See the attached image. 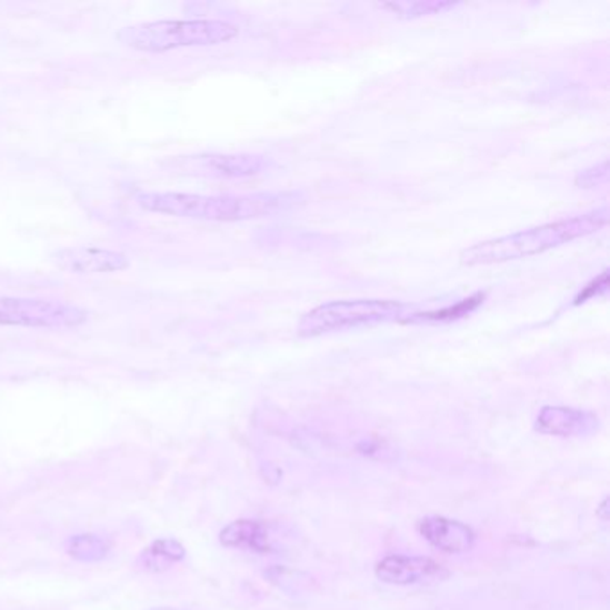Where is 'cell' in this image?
Instances as JSON below:
<instances>
[{
	"instance_id": "2",
	"label": "cell",
	"mask_w": 610,
	"mask_h": 610,
	"mask_svg": "<svg viewBox=\"0 0 610 610\" xmlns=\"http://www.w3.org/2000/svg\"><path fill=\"white\" fill-rule=\"evenodd\" d=\"M607 222H609V207L597 208L583 216L560 219V221L536 226L530 230L474 243L471 248L463 249L460 253V262L468 267L496 266V263L514 262L521 258L537 257L573 240L586 239L589 234L598 233L606 228Z\"/></svg>"
},
{
	"instance_id": "4",
	"label": "cell",
	"mask_w": 610,
	"mask_h": 610,
	"mask_svg": "<svg viewBox=\"0 0 610 610\" xmlns=\"http://www.w3.org/2000/svg\"><path fill=\"white\" fill-rule=\"evenodd\" d=\"M416 310L412 304L392 301V299H353V301H330L319 304L301 317L298 336H331L339 331L358 328L380 327L389 322H401Z\"/></svg>"
},
{
	"instance_id": "8",
	"label": "cell",
	"mask_w": 610,
	"mask_h": 610,
	"mask_svg": "<svg viewBox=\"0 0 610 610\" xmlns=\"http://www.w3.org/2000/svg\"><path fill=\"white\" fill-rule=\"evenodd\" d=\"M377 577L390 586H416L446 579L448 571L428 557L390 556L378 562Z\"/></svg>"
},
{
	"instance_id": "10",
	"label": "cell",
	"mask_w": 610,
	"mask_h": 610,
	"mask_svg": "<svg viewBox=\"0 0 610 610\" xmlns=\"http://www.w3.org/2000/svg\"><path fill=\"white\" fill-rule=\"evenodd\" d=\"M419 533L427 539L437 550L446 553H466L474 547V532L468 524L442 518V516H430L419 521Z\"/></svg>"
},
{
	"instance_id": "16",
	"label": "cell",
	"mask_w": 610,
	"mask_h": 610,
	"mask_svg": "<svg viewBox=\"0 0 610 610\" xmlns=\"http://www.w3.org/2000/svg\"><path fill=\"white\" fill-rule=\"evenodd\" d=\"M607 179H609V161L606 160L579 172L574 178V184L579 189H597L600 184L606 183Z\"/></svg>"
},
{
	"instance_id": "5",
	"label": "cell",
	"mask_w": 610,
	"mask_h": 610,
	"mask_svg": "<svg viewBox=\"0 0 610 610\" xmlns=\"http://www.w3.org/2000/svg\"><path fill=\"white\" fill-rule=\"evenodd\" d=\"M88 313L76 304L40 299L0 298V327L76 328Z\"/></svg>"
},
{
	"instance_id": "15",
	"label": "cell",
	"mask_w": 610,
	"mask_h": 610,
	"mask_svg": "<svg viewBox=\"0 0 610 610\" xmlns=\"http://www.w3.org/2000/svg\"><path fill=\"white\" fill-rule=\"evenodd\" d=\"M64 550L79 562H99L110 553V544L102 537L83 533V536L70 537L64 544Z\"/></svg>"
},
{
	"instance_id": "1",
	"label": "cell",
	"mask_w": 610,
	"mask_h": 610,
	"mask_svg": "<svg viewBox=\"0 0 610 610\" xmlns=\"http://www.w3.org/2000/svg\"><path fill=\"white\" fill-rule=\"evenodd\" d=\"M138 207L161 216L198 221L240 222L272 217L303 202L301 192H260L248 196H199L181 192L138 193Z\"/></svg>"
},
{
	"instance_id": "6",
	"label": "cell",
	"mask_w": 610,
	"mask_h": 610,
	"mask_svg": "<svg viewBox=\"0 0 610 610\" xmlns=\"http://www.w3.org/2000/svg\"><path fill=\"white\" fill-rule=\"evenodd\" d=\"M172 170L179 174L199 176V178L243 179L262 174L271 161L257 154H201V157L178 158L169 161Z\"/></svg>"
},
{
	"instance_id": "7",
	"label": "cell",
	"mask_w": 610,
	"mask_h": 610,
	"mask_svg": "<svg viewBox=\"0 0 610 610\" xmlns=\"http://www.w3.org/2000/svg\"><path fill=\"white\" fill-rule=\"evenodd\" d=\"M52 262L56 267H60L61 271L72 272V274L119 272L131 266L124 253L111 251V249L88 248V246L60 249L52 254Z\"/></svg>"
},
{
	"instance_id": "3",
	"label": "cell",
	"mask_w": 610,
	"mask_h": 610,
	"mask_svg": "<svg viewBox=\"0 0 610 610\" xmlns=\"http://www.w3.org/2000/svg\"><path fill=\"white\" fill-rule=\"evenodd\" d=\"M240 29L222 20H160L120 29L119 42L140 52H169L183 47L221 46Z\"/></svg>"
},
{
	"instance_id": "12",
	"label": "cell",
	"mask_w": 610,
	"mask_h": 610,
	"mask_svg": "<svg viewBox=\"0 0 610 610\" xmlns=\"http://www.w3.org/2000/svg\"><path fill=\"white\" fill-rule=\"evenodd\" d=\"M486 296V292H477V294L460 299L457 303L441 308V310H428V312L413 310L401 322L403 324H441V322L459 321L463 317L471 316L478 307H482Z\"/></svg>"
},
{
	"instance_id": "11",
	"label": "cell",
	"mask_w": 610,
	"mask_h": 610,
	"mask_svg": "<svg viewBox=\"0 0 610 610\" xmlns=\"http://www.w3.org/2000/svg\"><path fill=\"white\" fill-rule=\"evenodd\" d=\"M221 542L228 548H242V550L258 551V553L271 550V537L267 528L249 519H240L228 524L221 532Z\"/></svg>"
},
{
	"instance_id": "14",
	"label": "cell",
	"mask_w": 610,
	"mask_h": 610,
	"mask_svg": "<svg viewBox=\"0 0 610 610\" xmlns=\"http://www.w3.org/2000/svg\"><path fill=\"white\" fill-rule=\"evenodd\" d=\"M459 4L460 2H451V0H390L380 4V8L389 11L396 19L416 20L446 13Z\"/></svg>"
},
{
	"instance_id": "9",
	"label": "cell",
	"mask_w": 610,
	"mask_h": 610,
	"mask_svg": "<svg viewBox=\"0 0 610 610\" xmlns=\"http://www.w3.org/2000/svg\"><path fill=\"white\" fill-rule=\"evenodd\" d=\"M597 428L598 418L594 413L569 407H542L536 421L537 432L553 437L589 436Z\"/></svg>"
},
{
	"instance_id": "17",
	"label": "cell",
	"mask_w": 610,
	"mask_h": 610,
	"mask_svg": "<svg viewBox=\"0 0 610 610\" xmlns=\"http://www.w3.org/2000/svg\"><path fill=\"white\" fill-rule=\"evenodd\" d=\"M609 290V271L601 272L598 278L591 281V283L586 284L580 294L573 299L574 307L579 304L588 303L589 299L600 298V296L607 294Z\"/></svg>"
},
{
	"instance_id": "13",
	"label": "cell",
	"mask_w": 610,
	"mask_h": 610,
	"mask_svg": "<svg viewBox=\"0 0 610 610\" xmlns=\"http://www.w3.org/2000/svg\"><path fill=\"white\" fill-rule=\"evenodd\" d=\"M184 556H187V551L181 542L174 541V539H158L140 553L138 566L151 573H160V571H167L179 560H183Z\"/></svg>"
}]
</instances>
